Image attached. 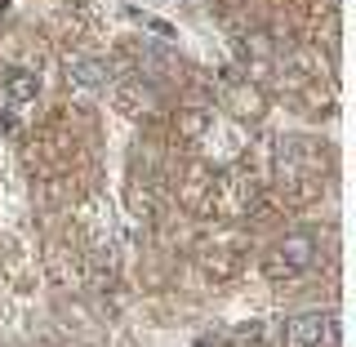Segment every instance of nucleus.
Wrapping results in <instances>:
<instances>
[{"label":"nucleus","instance_id":"1","mask_svg":"<svg viewBox=\"0 0 356 347\" xmlns=\"http://www.w3.org/2000/svg\"><path fill=\"white\" fill-rule=\"evenodd\" d=\"M312 263H316V236L312 232H289L272 250V259H267L272 272H307Z\"/></svg>","mask_w":356,"mask_h":347},{"label":"nucleus","instance_id":"4","mask_svg":"<svg viewBox=\"0 0 356 347\" xmlns=\"http://www.w3.org/2000/svg\"><path fill=\"white\" fill-rule=\"evenodd\" d=\"M67 76H72L76 85H85V89H98V85H107V67L98 63V58H72V67H67Z\"/></svg>","mask_w":356,"mask_h":347},{"label":"nucleus","instance_id":"5","mask_svg":"<svg viewBox=\"0 0 356 347\" xmlns=\"http://www.w3.org/2000/svg\"><path fill=\"white\" fill-rule=\"evenodd\" d=\"M147 27L161 31V36H174V27H170V22H161V18H147Z\"/></svg>","mask_w":356,"mask_h":347},{"label":"nucleus","instance_id":"2","mask_svg":"<svg viewBox=\"0 0 356 347\" xmlns=\"http://www.w3.org/2000/svg\"><path fill=\"white\" fill-rule=\"evenodd\" d=\"M289 343L294 347H321V343H334V334H339V325H334V316H325V312H303V316H294L285 325Z\"/></svg>","mask_w":356,"mask_h":347},{"label":"nucleus","instance_id":"3","mask_svg":"<svg viewBox=\"0 0 356 347\" xmlns=\"http://www.w3.org/2000/svg\"><path fill=\"white\" fill-rule=\"evenodd\" d=\"M5 94L14 98V103H36V94H40L36 72H27V67H9V72H5Z\"/></svg>","mask_w":356,"mask_h":347}]
</instances>
